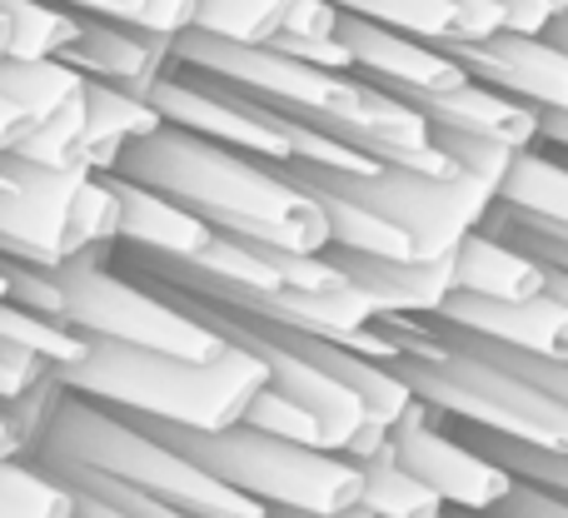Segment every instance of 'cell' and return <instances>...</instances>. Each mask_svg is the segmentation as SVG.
<instances>
[{"label":"cell","mask_w":568,"mask_h":518,"mask_svg":"<svg viewBox=\"0 0 568 518\" xmlns=\"http://www.w3.org/2000/svg\"><path fill=\"white\" fill-rule=\"evenodd\" d=\"M110 175L140 180V185L180 200L200 220H210L220 235L270 240V245L300 250V255H324L334 245L324 205L294 180H284L275 160L215 145L190 130L165 125L150 140H135Z\"/></svg>","instance_id":"1"},{"label":"cell","mask_w":568,"mask_h":518,"mask_svg":"<svg viewBox=\"0 0 568 518\" xmlns=\"http://www.w3.org/2000/svg\"><path fill=\"white\" fill-rule=\"evenodd\" d=\"M70 394L95 399L130 419H155L175 429L220 434L245 424L250 404L270 384V364L245 344H230L220 359L135 349V344H90L75 369H60Z\"/></svg>","instance_id":"2"},{"label":"cell","mask_w":568,"mask_h":518,"mask_svg":"<svg viewBox=\"0 0 568 518\" xmlns=\"http://www.w3.org/2000/svg\"><path fill=\"white\" fill-rule=\"evenodd\" d=\"M399 334L404 354L394 364L404 384L444 419H459L469 429H489L504 439L534 444V449L568 454V404L544 394L524 374L494 364L489 354L439 334L429 319H379Z\"/></svg>","instance_id":"3"},{"label":"cell","mask_w":568,"mask_h":518,"mask_svg":"<svg viewBox=\"0 0 568 518\" xmlns=\"http://www.w3.org/2000/svg\"><path fill=\"white\" fill-rule=\"evenodd\" d=\"M30 459L40 469H100L120 484L155 494V499L180 504L195 518H280L260 499L220 484L210 469H200L195 459L170 449L150 429H140L135 419H125V414L105 409L95 399H80V394H70L60 404V414L50 419L45 439Z\"/></svg>","instance_id":"4"},{"label":"cell","mask_w":568,"mask_h":518,"mask_svg":"<svg viewBox=\"0 0 568 518\" xmlns=\"http://www.w3.org/2000/svg\"><path fill=\"white\" fill-rule=\"evenodd\" d=\"M135 424L150 429L155 439H165L170 449H180L185 459H195L200 469H210L220 484L250 494V499H260L275 514H339L364 499V474L349 454L290 444L275 439V434L250 429V424H235V429L220 434L175 429V424H155V419H135Z\"/></svg>","instance_id":"5"},{"label":"cell","mask_w":568,"mask_h":518,"mask_svg":"<svg viewBox=\"0 0 568 518\" xmlns=\"http://www.w3.org/2000/svg\"><path fill=\"white\" fill-rule=\"evenodd\" d=\"M55 280L65 294L60 319L95 344H135V349L180 354V359L200 364L220 359L230 349L225 334L210 329L200 314H190L170 290L140 280V274H120L115 250L60 264Z\"/></svg>","instance_id":"6"},{"label":"cell","mask_w":568,"mask_h":518,"mask_svg":"<svg viewBox=\"0 0 568 518\" xmlns=\"http://www.w3.org/2000/svg\"><path fill=\"white\" fill-rule=\"evenodd\" d=\"M275 165L294 180H320V185H334L344 195L374 205L379 215H389L414 240L419 260L459 255V245L474 230L489 225L494 205H499V190L479 175H464V170L424 175V170L379 165L374 175H349V170H324L310 165V160H275Z\"/></svg>","instance_id":"7"},{"label":"cell","mask_w":568,"mask_h":518,"mask_svg":"<svg viewBox=\"0 0 568 518\" xmlns=\"http://www.w3.org/2000/svg\"><path fill=\"white\" fill-rule=\"evenodd\" d=\"M389 449L404 469L419 474V479L459 514L499 509L514 494V484H519L504 464L479 454L469 439H454V434L444 429V414H434L429 404H424L419 414H409V419L389 434Z\"/></svg>","instance_id":"8"},{"label":"cell","mask_w":568,"mask_h":518,"mask_svg":"<svg viewBox=\"0 0 568 518\" xmlns=\"http://www.w3.org/2000/svg\"><path fill=\"white\" fill-rule=\"evenodd\" d=\"M474 80L504 90V95L524 100L534 110H564L568 115V50L554 45L549 35H519V30H499L489 40H469V45H444Z\"/></svg>","instance_id":"9"},{"label":"cell","mask_w":568,"mask_h":518,"mask_svg":"<svg viewBox=\"0 0 568 518\" xmlns=\"http://www.w3.org/2000/svg\"><path fill=\"white\" fill-rule=\"evenodd\" d=\"M339 35H344V45L354 50V75H364L369 85L389 90V95H409V90H459L464 80H469V70L444 45H429V40L404 35V30L344 16Z\"/></svg>","instance_id":"10"},{"label":"cell","mask_w":568,"mask_h":518,"mask_svg":"<svg viewBox=\"0 0 568 518\" xmlns=\"http://www.w3.org/2000/svg\"><path fill=\"white\" fill-rule=\"evenodd\" d=\"M329 260L344 270V280L359 284L384 319H434L444 304L459 294V264L454 255L444 260H384V255H349V250H329Z\"/></svg>","instance_id":"11"},{"label":"cell","mask_w":568,"mask_h":518,"mask_svg":"<svg viewBox=\"0 0 568 518\" xmlns=\"http://www.w3.org/2000/svg\"><path fill=\"white\" fill-rule=\"evenodd\" d=\"M434 319L449 324V329L479 334V339L509 344V349L568 359V304L559 294H539V299H484V294L459 290Z\"/></svg>","instance_id":"12"},{"label":"cell","mask_w":568,"mask_h":518,"mask_svg":"<svg viewBox=\"0 0 568 518\" xmlns=\"http://www.w3.org/2000/svg\"><path fill=\"white\" fill-rule=\"evenodd\" d=\"M65 65H75L85 80H100V85L130 90V95H145V100L160 80L180 75L175 40L155 35V30L115 26V20H90L80 45L65 55Z\"/></svg>","instance_id":"13"},{"label":"cell","mask_w":568,"mask_h":518,"mask_svg":"<svg viewBox=\"0 0 568 518\" xmlns=\"http://www.w3.org/2000/svg\"><path fill=\"white\" fill-rule=\"evenodd\" d=\"M414 105L434 130H469V135H489L504 145H544V110L524 105V100L504 95V90L484 85V80H464L459 90H409L399 95Z\"/></svg>","instance_id":"14"},{"label":"cell","mask_w":568,"mask_h":518,"mask_svg":"<svg viewBox=\"0 0 568 518\" xmlns=\"http://www.w3.org/2000/svg\"><path fill=\"white\" fill-rule=\"evenodd\" d=\"M110 185H115L120 210H125L120 245L140 250V255H160V260H205L215 250L220 230L210 220H200L190 205H180V200L125 175H110Z\"/></svg>","instance_id":"15"},{"label":"cell","mask_w":568,"mask_h":518,"mask_svg":"<svg viewBox=\"0 0 568 518\" xmlns=\"http://www.w3.org/2000/svg\"><path fill=\"white\" fill-rule=\"evenodd\" d=\"M459 290L464 294H484V299H539L549 294V270L534 255H524L519 245L489 235V230H474L459 245Z\"/></svg>","instance_id":"16"},{"label":"cell","mask_w":568,"mask_h":518,"mask_svg":"<svg viewBox=\"0 0 568 518\" xmlns=\"http://www.w3.org/2000/svg\"><path fill=\"white\" fill-rule=\"evenodd\" d=\"M499 210L544 235H568V160H554L539 145L519 150L509 180L499 185Z\"/></svg>","instance_id":"17"},{"label":"cell","mask_w":568,"mask_h":518,"mask_svg":"<svg viewBox=\"0 0 568 518\" xmlns=\"http://www.w3.org/2000/svg\"><path fill=\"white\" fill-rule=\"evenodd\" d=\"M155 130H165V115L150 105L145 95H130V90L100 85L90 80V140H85V165L95 175H110L120 165L135 140H150Z\"/></svg>","instance_id":"18"},{"label":"cell","mask_w":568,"mask_h":518,"mask_svg":"<svg viewBox=\"0 0 568 518\" xmlns=\"http://www.w3.org/2000/svg\"><path fill=\"white\" fill-rule=\"evenodd\" d=\"M284 180H294V175H284ZM294 185L310 190V195L324 205V215H329V235H334L329 250H349V255H384V260H409L414 255V240L404 235L389 215H379L374 205H364V200L344 195V190H334V185H320V180H294Z\"/></svg>","instance_id":"19"},{"label":"cell","mask_w":568,"mask_h":518,"mask_svg":"<svg viewBox=\"0 0 568 518\" xmlns=\"http://www.w3.org/2000/svg\"><path fill=\"white\" fill-rule=\"evenodd\" d=\"M0 10L10 20V60H65L90 26L60 0H0Z\"/></svg>","instance_id":"20"},{"label":"cell","mask_w":568,"mask_h":518,"mask_svg":"<svg viewBox=\"0 0 568 518\" xmlns=\"http://www.w3.org/2000/svg\"><path fill=\"white\" fill-rule=\"evenodd\" d=\"M354 464H359V474H364L359 504L374 518H444L449 514V504H444L419 474H409L399 459H394L389 444H384L379 454H369V459H354Z\"/></svg>","instance_id":"21"},{"label":"cell","mask_w":568,"mask_h":518,"mask_svg":"<svg viewBox=\"0 0 568 518\" xmlns=\"http://www.w3.org/2000/svg\"><path fill=\"white\" fill-rule=\"evenodd\" d=\"M90 90V80L65 60H0V95H10L30 120H50L55 110H65L70 100H80Z\"/></svg>","instance_id":"22"},{"label":"cell","mask_w":568,"mask_h":518,"mask_svg":"<svg viewBox=\"0 0 568 518\" xmlns=\"http://www.w3.org/2000/svg\"><path fill=\"white\" fill-rule=\"evenodd\" d=\"M0 518H75V489L36 459L0 464Z\"/></svg>","instance_id":"23"},{"label":"cell","mask_w":568,"mask_h":518,"mask_svg":"<svg viewBox=\"0 0 568 518\" xmlns=\"http://www.w3.org/2000/svg\"><path fill=\"white\" fill-rule=\"evenodd\" d=\"M0 339L40 354V359L55 364V369H75L90 354V344H95L80 329H70L65 319H50V314L26 309V304H0Z\"/></svg>","instance_id":"24"},{"label":"cell","mask_w":568,"mask_h":518,"mask_svg":"<svg viewBox=\"0 0 568 518\" xmlns=\"http://www.w3.org/2000/svg\"><path fill=\"white\" fill-rule=\"evenodd\" d=\"M300 0H200L195 30L235 45H270Z\"/></svg>","instance_id":"25"},{"label":"cell","mask_w":568,"mask_h":518,"mask_svg":"<svg viewBox=\"0 0 568 518\" xmlns=\"http://www.w3.org/2000/svg\"><path fill=\"white\" fill-rule=\"evenodd\" d=\"M85 140H90V90L80 100H70L65 110H55L50 120H40L16 145V155L45 170H80L85 165Z\"/></svg>","instance_id":"26"},{"label":"cell","mask_w":568,"mask_h":518,"mask_svg":"<svg viewBox=\"0 0 568 518\" xmlns=\"http://www.w3.org/2000/svg\"><path fill=\"white\" fill-rule=\"evenodd\" d=\"M344 16L374 20V26L404 30V35H419L429 45H454L459 40V16L449 10V0H334Z\"/></svg>","instance_id":"27"},{"label":"cell","mask_w":568,"mask_h":518,"mask_svg":"<svg viewBox=\"0 0 568 518\" xmlns=\"http://www.w3.org/2000/svg\"><path fill=\"white\" fill-rule=\"evenodd\" d=\"M60 6L80 10L90 20H115V26L155 30L165 40H180L185 30H195L200 0H60Z\"/></svg>","instance_id":"28"},{"label":"cell","mask_w":568,"mask_h":518,"mask_svg":"<svg viewBox=\"0 0 568 518\" xmlns=\"http://www.w3.org/2000/svg\"><path fill=\"white\" fill-rule=\"evenodd\" d=\"M469 444L479 454H489L494 464H504L514 479L539 484V489H554V494H568V454L534 449V444L504 439V434H489V429H469Z\"/></svg>","instance_id":"29"},{"label":"cell","mask_w":568,"mask_h":518,"mask_svg":"<svg viewBox=\"0 0 568 518\" xmlns=\"http://www.w3.org/2000/svg\"><path fill=\"white\" fill-rule=\"evenodd\" d=\"M245 424H250V429H260V434H275V439H290V444L329 449V434H324V424L314 419L304 404H294L290 394H280L275 384H265V389H260V399L250 404Z\"/></svg>","instance_id":"30"},{"label":"cell","mask_w":568,"mask_h":518,"mask_svg":"<svg viewBox=\"0 0 568 518\" xmlns=\"http://www.w3.org/2000/svg\"><path fill=\"white\" fill-rule=\"evenodd\" d=\"M434 145L449 155L454 170L489 180L494 190L509 180L514 160H519V145H504V140H489V135H469V130H434Z\"/></svg>","instance_id":"31"},{"label":"cell","mask_w":568,"mask_h":518,"mask_svg":"<svg viewBox=\"0 0 568 518\" xmlns=\"http://www.w3.org/2000/svg\"><path fill=\"white\" fill-rule=\"evenodd\" d=\"M55 364H45L40 354L20 349V344H6L0 339V404H16L20 394H30Z\"/></svg>","instance_id":"32"},{"label":"cell","mask_w":568,"mask_h":518,"mask_svg":"<svg viewBox=\"0 0 568 518\" xmlns=\"http://www.w3.org/2000/svg\"><path fill=\"white\" fill-rule=\"evenodd\" d=\"M284 55L304 60L314 70H334V75H354V50L344 45V35H329V40H294V35H275L270 40Z\"/></svg>","instance_id":"33"},{"label":"cell","mask_w":568,"mask_h":518,"mask_svg":"<svg viewBox=\"0 0 568 518\" xmlns=\"http://www.w3.org/2000/svg\"><path fill=\"white\" fill-rule=\"evenodd\" d=\"M479 518H568V494H554V489H539V484L519 479L499 509H489Z\"/></svg>","instance_id":"34"},{"label":"cell","mask_w":568,"mask_h":518,"mask_svg":"<svg viewBox=\"0 0 568 518\" xmlns=\"http://www.w3.org/2000/svg\"><path fill=\"white\" fill-rule=\"evenodd\" d=\"M344 26V10L334 6V0H300V6L290 10V20H284L280 35H294V40H329L339 35Z\"/></svg>","instance_id":"35"},{"label":"cell","mask_w":568,"mask_h":518,"mask_svg":"<svg viewBox=\"0 0 568 518\" xmlns=\"http://www.w3.org/2000/svg\"><path fill=\"white\" fill-rule=\"evenodd\" d=\"M504 6V30L519 35H544L559 16H568V0H499Z\"/></svg>","instance_id":"36"},{"label":"cell","mask_w":568,"mask_h":518,"mask_svg":"<svg viewBox=\"0 0 568 518\" xmlns=\"http://www.w3.org/2000/svg\"><path fill=\"white\" fill-rule=\"evenodd\" d=\"M30 130H36V120H30L10 95H0V155H6V150H16Z\"/></svg>","instance_id":"37"},{"label":"cell","mask_w":568,"mask_h":518,"mask_svg":"<svg viewBox=\"0 0 568 518\" xmlns=\"http://www.w3.org/2000/svg\"><path fill=\"white\" fill-rule=\"evenodd\" d=\"M75 518H135V514L110 499H95V494H75Z\"/></svg>","instance_id":"38"},{"label":"cell","mask_w":568,"mask_h":518,"mask_svg":"<svg viewBox=\"0 0 568 518\" xmlns=\"http://www.w3.org/2000/svg\"><path fill=\"white\" fill-rule=\"evenodd\" d=\"M6 459H26V444H20L16 424H10L6 404H0V464H6Z\"/></svg>","instance_id":"39"},{"label":"cell","mask_w":568,"mask_h":518,"mask_svg":"<svg viewBox=\"0 0 568 518\" xmlns=\"http://www.w3.org/2000/svg\"><path fill=\"white\" fill-rule=\"evenodd\" d=\"M544 145L568 150V115L564 110H544Z\"/></svg>","instance_id":"40"},{"label":"cell","mask_w":568,"mask_h":518,"mask_svg":"<svg viewBox=\"0 0 568 518\" xmlns=\"http://www.w3.org/2000/svg\"><path fill=\"white\" fill-rule=\"evenodd\" d=\"M280 518H374L364 504H354V509H339V514H280Z\"/></svg>","instance_id":"41"},{"label":"cell","mask_w":568,"mask_h":518,"mask_svg":"<svg viewBox=\"0 0 568 518\" xmlns=\"http://www.w3.org/2000/svg\"><path fill=\"white\" fill-rule=\"evenodd\" d=\"M544 270H549V294H559L568 304V270H554V264H544Z\"/></svg>","instance_id":"42"},{"label":"cell","mask_w":568,"mask_h":518,"mask_svg":"<svg viewBox=\"0 0 568 518\" xmlns=\"http://www.w3.org/2000/svg\"><path fill=\"white\" fill-rule=\"evenodd\" d=\"M544 35H549L554 45H564V50H568V16H559V20H554V26L544 30Z\"/></svg>","instance_id":"43"},{"label":"cell","mask_w":568,"mask_h":518,"mask_svg":"<svg viewBox=\"0 0 568 518\" xmlns=\"http://www.w3.org/2000/svg\"><path fill=\"white\" fill-rule=\"evenodd\" d=\"M10 55V20H6V10H0V60Z\"/></svg>","instance_id":"44"},{"label":"cell","mask_w":568,"mask_h":518,"mask_svg":"<svg viewBox=\"0 0 568 518\" xmlns=\"http://www.w3.org/2000/svg\"><path fill=\"white\" fill-rule=\"evenodd\" d=\"M0 304H10V274H6V260H0Z\"/></svg>","instance_id":"45"},{"label":"cell","mask_w":568,"mask_h":518,"mask_svg":"<svg viewBox=\"0 0 568 518\" xmlns=\"http://www.w3.org/2000/svg\"><path fill=\"white\" fill-rule=\"evenodd\" d=\"M444 518H479V514H459V509H454V514H444Z\"/></svg>","instance_id":"46"}]
</instances>
